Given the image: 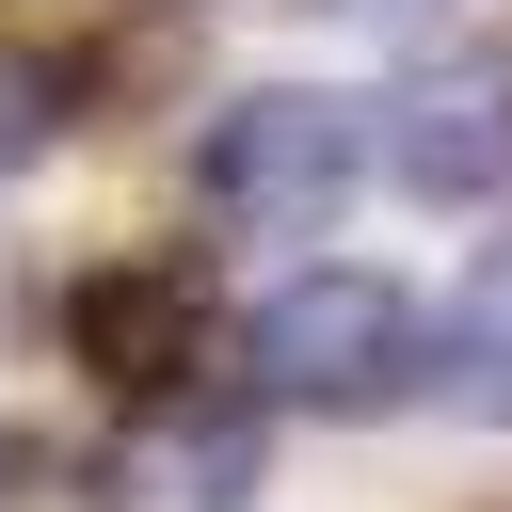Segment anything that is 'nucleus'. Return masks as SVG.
<instances>
[{"label":"nucleus","instance_id":"nucleus-1","mask_svg":"<svg viewBox=\"0 0 512 512\" xmlns=\"http://www.w3.org/2000/svg\"><path fill=\"white\" fill-rule=\"evenodd\" d=\"M240 352H256V400H288V416H384L432 384V320L384 272H288Z\"/></svg>","mask_w":512,"mask_h":512},{"label":"nucleus","instance_id":"nucleus-2","mask_svg":"<svg viewBox=\"0 0 512 512\" xmlns=\"http://www.w3.org/2000/svg\"><path fill=\"white\" fill-rule=\"evenodd\" d=\"M352 176H368V96H320V80H256L192 144V192L224 224H320Z\"/></svg>","mask_w":512,"mask_h":512},{"label":"nucleus","instance_id":"nucleus-3","mask_svg":"<svg viewBox=\"0 0 512 512\" xmlns=\"http://www.w3.org/2000/svg\"><path fill=\"white\" fill-rule=\"evenodd\" d=\"M64 352H80L96 384H128V400H192V368H208V288H192L176 256H112V272L64 288Z\"/></svg>","mask_w":512,"mask_h":512},{"label":"nucleus","instance_id":"nucleus-4","mask_svg":"<svg viewBox=\"0 0 512 512\" xmlns=\"http://www.w3.org/2000/svg\"><path fill=\"white\" fill-rule=\"evenodd\" d=\"M368 160H384L400 192H432V208L496 192V176H512V80H496V64H416V80L368 112Z\"/></svg>","mask_w":512,"mask_h":512},{"label":"nucleus","instance_id":"nucleus-5","mask_svg":"<svg viewBox=\"0 0 512 512\" xmlns=\"http://www.w3.org/2000/svg\"><path fill=\"white\" fill-rule=\"evenodd\" d=\"M112 512H240L256 496V416H208V400H144V432L96 464Z\"/></svg>","mask_w":512,"mask_h":512},{"label":"nucleus","instance_id":"nucleus-6","mask_svg":"<svg viewBox=\"0 0 512 512\" xmlns=\"http://www.w3.org/2000/svg\"><path fill=\"white\" fill-rule=\"evenodd\" d=\"M432 368L480 400V416H512V240L464 272V304H448V336H432Z\"/></svg>","mask_w":512,"mask_h":512},{"label":"nucleus","instance_id":"nucleus-7","mask_svg":"<svg viewBox=\"0 0 512 512\" xmlns=\"http://www.w3.org/2000/svg\"><path fill=\"white\" fill-rule=\"evenodd\" d=\"M48 144H64V64L0 48V176H16V160H48Z\"/></svg>","mask_w":512,"mask_h":512},{"label":"nucleus","instance_id":"nucleus-8","mask_svg":"<svg viewBox=\"0 0 512 512\" xmlns=\"http://www.w3.org/2000/svg\"><path fill=\"white\" fill-rule=\"evenodd\" d=\"M32 464H48V448H32V432H0V480H32Z\"/></svg>","mask_w":512,"mask_h":512},{"label":"nucleus","instance_id":"nucleus-9","mask_svg":"<svg viewBox=\"0 0 512 512\" xmlns=\"http://www.w3.org/2000/svg\"><path fill=\"white\" fill-rule=\"evenodd\" d=\"M352 16H416V0H352Z\"/></svg>","mask_w":512,"mask_h":512}]
</instances>
